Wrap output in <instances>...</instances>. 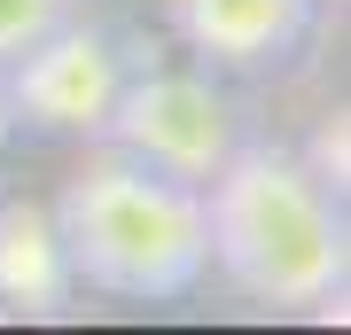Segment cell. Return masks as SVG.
Here are the masks:
<instances>
[{"label": "cell", "instance_id": "1", "mask_svg": "<svg viewBox=\"0 0 351 335\" xmlns=\"http://www.w3.org/2000/svg\"><path fill=\"white\" fill-rule=\"evenodd\" d=\"M203 249L258 312H336L351 281L343 187L281 140H234V156L203 179Z\"/></svg>", "mask_w": 351, "mask_h": 335}, {"label": "cell", "instance_id": "2", "mask_svg": "<svg viewBox=\"0 0 351 335\" xmlns=\"http://www.w3.org/2000/svg\"><path fill=\"white\" fill-rule=\"evenodd\" d=\"M47 211L63 226L78 288H94V297L180 304L211 273V249H203V187L164 179L149 164L117 156L110 140H94L78 156V172L63 179V195Z\"/></svg>", "mask_w": 351, "mask_h": 335}, {"label": "cell", "instance_id": "3", "mask_svg": "<svg viewBox=\"0 0 351 335\" xmlns=\"http://www.w3.org/2000/svg\"><path fill=\"white\" fill-rule=\"evenodd\" d=\"M101 140H110L117 156H133V164H149V172H164V179L203 187L226 156H234L242 110L226 101V86H219L211 71L133 62V78H125V94H117L110 125H101Z\"/></svg>", "mask_w": 351, "mask_h": 335}, {"label": "cell", "instance_id": "4", "mask_svg": "<svg viewBox=\"0 0 351 335\" xmlns=\"http://www.w3.org/2000/svg\"><path fill=\"white\" fill-rule=\"evenodd\" d=\"M133 62L141 55L117 32L71 16L63 32H47L39 47L0 62V78H8V117L32 125V133H47V140H101V125H110L117 94H125Z\"/></svg>", "mask_w": 351, "mask_h": 335}, {"label": "cell", "instance_id": "5", "mask_svg": "<svg viewBox=\"0 0 351 335\" xmlns=\"http://www.w3.org/2000/svg\"><path fill=\"white\" fill-rule=\"evenodd\" d=\"M180 47L203 71H234V78H265L289 71L313 39L320 0H164Z\"/></svg>", "mask_w": 351, "mask_h": 335}, {"label": "cell", "instance_id": "6", "mask_svg": "<svg viewBox=\"0 0 351 335\" xmlns=\"http://www.w3.org/2000/svg\"><path fill=\"white\" fill-rule=\"evenodd\" d=\"M78 304V273L63 226L39 195H0V312L16 320H63Z\"/></svg>", "mask_w": 351, "mask_h": 335}, {"label": "cell", "instance_id": "7", "mask_svg": "<svg viewBox=\"0 0 351 335\" xmlns=\"http://www.w3.org/2000/svg\"><path fill=\"white\" fill-rule=\"evenodd\" d=\"M71 16H86V0H0V62L39 47L47 32H63Z\"/></svg>", "mask_w": 351, "mask_h": 335}, {"label": "cell", "instance_id": "8", "mask_svg": "<svg viewBox=\"0 0 351 335\" xmlns=\"http://www.w3.org/2000/svg\"><path fill=\"white\" fill-rule=\"evenodd\" d=\"M16 140V117H8V78H0V149Z\"/></svg>", "mask_w": 351, "mask_h": 335}]
</instances>
